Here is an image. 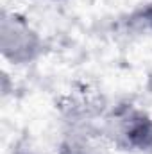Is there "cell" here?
Returning <instances> with one entry per match:
<instances>
[{
	"label": "cell",
	"mask_w": 152,
	"mask_h": 154,
	"mask_svg": "<svg viewBox=\"0 0 152 154\" xmlns=\"http://www.w3.org/2000/svg\"><path fill=\"white\" fill-rule=\"evenodd\" d=\"M106 145L127 154H152V115L131 100L106 108L100 120Z\"/></svg>",
	"instance_id": "6da1fadb"
},
{
	"label": "cell",
	"mask_w": 152,
	"mask_h": 154,
	"mask_svg": "<svg viewBox=\"0 0 152 154\" xmlns=\"http://www.w3.org/2000/svg\"><path fill=\"white\" fill-rule=\"evenodd\" d=\"M47 52V41L39 29L20 11L4 9L0 16V54L16 68L39 61Z\"/></svg>",
	"instance_id": "7a4b0ae2"
},
{
	"label": "cell",
	"mask_w": 152,
	"mask_h": 154,
	"mask_svg": "<svg viewBox=\"0 0 152 154\" xmlns=\"http://www.w3.org/2000/svg\"><path fill=\"white\" fill-rule=\"evenodd\" d=\"M120 27L129 34L152 36V0L141 2L120 18Z\"/></svg>",
	"instance_id": "3957f363"
},
{
	"label": "cell",
	"mask_w": 152,
	"mask_h": 154,
	"mask_svg": "<svg viewBox=\"0 0 152 154\" xmlns=\"http://www.w3.org/2000/svg\"><path fill=\"white\" fill-rule=\"evenodd\" d=\"M41 2H63V0H41Z\"/></svg>",
	"instance_id": "277c9868"
}]
</instances>
